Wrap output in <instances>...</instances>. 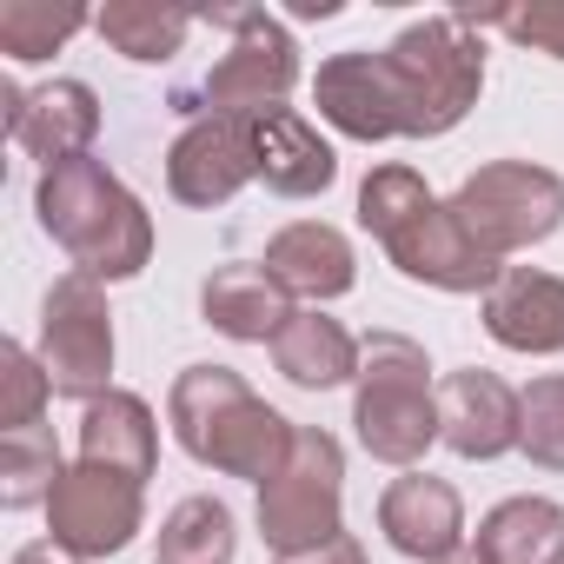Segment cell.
<instances>
[{
    "label": "cell",
    "instance_id": "cell-26",
    "mask_svg": "<svg viewBox=\"0 0 564 564\" xmlns=\"http://www.w3.org/2000/svg\"><path fill=\"white\" fill-rule=\"evenodd\" d=\"M518 445H524L538 465L564 471V379H538V386L518 399Z\"/></svg>",
    "mask_w": 564,
    "mask_h": 564
},
{
    "label": "cell",
    "instance_id": "cell-19",
    "mask_svg": "<svg viewBox=\"0 0 564 564\" xmlns=\"http://www.w3.org/2000/svg\"><path fill=\"white\" fill-rule=\"evenodd\" d=\"M478 564H564V511L551 498H511L478 524Z\"/></svg>",
    "mask_w": 564,
    "mask_h": 564
},
{
    "label": "cell",
    "instance_id": "cell-31",
    "mask_svg": "<svg viewBox=\"0 0 564 564\" xmlns=\"http://www.w3.org/2000/svg\"><path fill=\"white\" fill-rule=\"evenodd\" d=\"M471 564H478V557H471Z\"/></svg>",
    "mask_w": 564,
    "mask_h": 564
},
{
    "label": "cell",
    "instance_id": "cell-29",
    "mask_svg": "<svg viewBox=\"0 0 564 564\" xmlns=\"http://www.w3.org/2000/svg\"><path fill=\"white\" fill-rule=\"evenodd\" d=\"M279 564H366V557H359V544L339 531V538H326V544H313V551H293V557H279Z\"/></svg>",
    "mask_w": 564,
    "mask_h": 564
},
{
    "label": "cell",
    "instance_id": "cell-1",
    "mask_svg": "<svg viewBox=\"0 0 564 564\" xmlns=\"http://www.w3.org/2000/svg\"><path fill=\"white\" fill-rule=\"evenodd\" d=\"M471 14H438L399 34L386 54H339L319 67V113L352 140L445 133L485 87Z\"/></svg>",
    "mask_w": 564,
    "mask_h": 564
},
{
    "label": "cell",
    "instance_id": "cell-25",
    "mask_svg": "<svg viewBox=\"0 0 564 564\" xmlns=\"http://www.w3.org/2000/svg\"><path fill=\"white\" fill-rule=\"evenodd\" d=\"M74 28H87L80 8H47V0H8L0 8V54L8 61H47Z\"/></svg>",
    "mask_w": 564,
    "mask_h": 564
},
{
    "label": "cell",
    "instance_id": "cell-7",
    "mask_svg": "<svg viewBox=\"0 0 564 564\" xmlns=\"http://www.w3.org/2000/svg\"><path fill=\"white\" fill-rule=\"evenodd\" d=\"M259 531L279 557L339 538V445L326 432H300L293 458L259 491Z\"/></svg>",
    "mask_w": 564,
    "mask_h": 564
},
{
    "label": "cell",
    "instance_id": "cell-13",
    "mask_svg": "<svg viewBox=\"0 0 564 564\" xmlns=\"http://www.w3.org/2000/svg\"><path fill=\"white\" fill-rule=\"evenodd\" d=\"M485 326L511 352H564V279L511 265L485 300Z\"/></svg>",
    "mask_w": 564,
    "mask_h": 564
},
{
    "label": "cell",
    "instance_id": "cell-2",
    "mask_svg": "<svg viewBox=\"0 0 564 564\" xmlns=\"http://www.w3.org/2000/svg\"><path fill=\"white\" fill-rule=\"evenodd\" d=\"M359 219L392 246L399 272L432 279V286H445V293H478V286L498 279V259L458 226L452 206H438L425 193V180L412 166H379L366 180V193H359Z\"/></svg>",
    "mask_w": 564,
    "mask_h": 564
},
{
    "label": "cell",
    "instance_id": "cell-14",
    "mask_svg": "<svg viewBox=\"0 0 564 564\" xmlns=\"http://www.w3.org/2000/svg\"><path fill=\"white\" fill-rule=\"evenodd\" d=\"M246 133H252V160H259V180L272 186V193H293V199H306V193H319V186H333V147L300 120V113H286V107H259V113H246Z\"/></svg>",
    "mask_w": 564,
    "mask_h": 564
},
{
    "label": "cell",
    "instance_id": "cell-5",
    "mask_svg": "<svg viewBox=\"0 0 564 564\" xmlns=\"http://www.w3.org/2000/svg\"><path fill=\"white\" fill-rule=\"evenodd\" d=\"M425 352L399 333H372L366 339V372H359V438L372 458L386 465H412L432 438H438V399L425 379Z\"/></svg>",
    "mask_w": 564,
    "mask_h": 564
},
{
    "label": "cell",
    "instance_id": "cell-6",
    "mask_svg": "<svg viewBox=\"0 0 564 564\" xmlns=\"http://www.w3.org/2000/svg\"><path fill=\"white\" fill-rule=\"evenodd\" d=\"M452 213H458V226L491 259H505L511 246H531V239H544L557 226L564 180L544 173V166H524V160H498V166H485V173L465 180V193L452 199Z\"/></svg>",
    "mask_w": 564,
    "mask_h": 564
},
{
    "label": "cell",
    "instance_id": "cell-30",
    "mask_svg": "<svg viewBox=\"0 0 564 564\" xmlns=\"http://www.w3.org/2000/svg\"><path fill=\"white\" fill-rule=\"evenodd\" d=\"M14 564H80L67 544H54V538H41V544H28V551H14Z\"/></svg>",
    "mask_w": 564,
    "mask_h": 564
},
{
    "label": "cell",
    "instance_id": "cell-17",
    "mask_svg": "<svg viewBox=\"0 0 564 564\" xmlns=\"http://www.w3.org/2000/svg\"><path fill=\"white\" fill-rule=\"evenodd\" d=\"M206 319L232 339H279L293 326V306H286V286L265 272V265H219L206 279V293H199Z\"/></svg>",
    "mask_w": 564,
    "mask_h": 564
},
{
    "label": "cell",
    "instance_id": "cell-16",
    "mask_svg": "<svg viewBox=\"0 0 564 564\" xmlns=\"http://www.w3.org/2000/svg\"><path fill=\"white\" fill-rule=\"evenodd\" d=\"M379 524H386V538H392L405 557H432V564L452 557V544H458V531H465L458 491L438 485V478H425V471H412V478H399V485L386 491Z\"/></svg>",
    "mask_w": 564,
    "mask_h": 564
},
{
    "label": "cell",
    "instance_id": "cell-24",
    "mask_svg": "<svg viewBox=\"0 0 564 564\" xmlns=\"http://www.w3.org/2000/svg\"><path fill=\"white\" fill-rule=\"evenodd\" d=\"M160 564H232V511L219 498H186L160 531Z\"/></svg>",
    "mask_w": 564,
    "mask_h": 564
},
{
    "label": "cell",
    "instance_id": "cell-9",
    "mask_svg": "<svg viewBox=\"0 0 564 564\" xmlns=\"http://www.w3.org/2000/svg\"><path fill=\"white\" fill-rule=\"evenodd\" d=\"M219 28H232V54L213 61V74L199 80V100L219 107V113H259L272 107L279 94L293 87L300 61H293V41L272 14L259 8H232V14H213Z\"/></svg>",
    "mask_w": 564,
    "mask_h": 564
},
{
    "label": "cell",
    "instance_id": "cell-27",
    "mask_svg": "<svg viewBox=\"0 0 564 564\" xmlns=\"http://www.w3.org/2000/svg\"><path fill=\"white\" fill-rule=\"evenodd\" d=\"M47 392H54L47 366H34L21 346L0 352V438H8V432H28V425H41V399H47Z\"/></svg>",
    "mask_w": 564,
    "mask_h": 564
},
{
    "label": "cell",
    "instance_id": "cell-10",
    "mask_svg": "<svg viewBox=\"0 0 564 564\" xmlns=\"http://www.w3.org/2000/svg\"><path fill=\"white\" fill-rule=\"evenodd\" d=\"M47 518H54V544H67L74 557H107L140 531V478L107 471V465L61 471Z\"/></svg>",
    "mask_w": 564,
    "mask_h": 564
},
{
    "label": "cell",
    "instance_id": "cell-3",
    "mask_svg": "<svg viewBox=\"0 0 564 564\" xmlns=\"http://www.w3.org/2000/svg\"><path fill=\"white\" fill-rule=\"evenodd\" d=\"M173 432L199 465L239 471L272 485L293 458V425L279 419L272 405H259L232 366H186V379L173 386Z\"/></svg>",
    "mask_w": 564,
    "mask_h": 564
},
{
    "label": "cell",
    "instance_id": "cell-12",
    "mask_svg": "<svg viewBox=\"0 0 564 564\" xmlns=\"http://www.w3.org/2000/svg\"><path fill=\"white\" fill-rule=\"evenodd\" d=\"M8 133L34 160H47V173H54L67 160H87V140L100 133V100L80 80H54L41 94H14L8 87Z\"/></svg>",
    "mask_w": 564,
    "mask_h": 564
},
{
    "label": "cell",
    "instance_id": "cell-8",
    "mask_svg": "<svg viewBox=\"0 0 564 564\" xmlns=\"http://www.w3.org/2000/svg\"><path fill=\"white\" fill-rule=\"evenodd\" d=\"M41 366L54 379V392L67 399H100L107 372H113V326L107 306L94 293L87 272H67L47 293V333H41Z\"/></svg>",
    "mask_w": 564,
    "mask_h": 564
},
{
    "label": "cell",
    "instance_id": "cell-4",
    "mask_svg": "<svg viewBox=\"0 0 564 564\" xmlns=\"http://www.w3.org/2000/svg\"><path fill=\"white\" fill-rule=\"evenodd\" d=\"M41 226L80 259L87 279H127L147 265L153 246L140 199L100 160H67L41 180Z\"/></svg>",
    "mask_w": 564,
    "mask_h": 564
},
{
    "label": "cell",
    "instance_id": "cell-21",
    "mask_svg": "<svg viewBox=\"0 0 564 564\" xmlns=\"http://www.w3.org/2000/svg\"><path fill=\"white\" fill-rule=\"evenodd\" d=\"M272 359H279V372H286L293 386L326 392V386L352 379L359 346L346 339V326H333V319H319V313H293V326L272 339Z\"/></svg>",
    "mask_w": 564,
    "mask_h": 564
},
{
    "label": "cell",
    "instance_id": "cell-20",
    "mask_svg": "<svg viewBox=\"0 0 564 564\" xmlns=\"http://www.w3.org/2000/svg\"><path fill=\"white\" fill-rule=\"evenodd\" d=\"M80 465H107V471H127V478L153 471V419H147V405L133 392H107V399L87 405Z\"/></svg>",
    "mask_w": 564,
    "mask_h": 564
},
{
    "label": "cell",
    "instance_id": "cell-28",
    "mask_svg": "<svg viewBox=\"0 0 564 564\" xmlns=\"http://www.w3.org/2000/svg\"><path fill=\"white\" fill-rule=\"evenodd\" d=\"M491 21L505 34H518V41H531V47L564 61V8H524V14H491Z\"/></svg>",
    "mask_w": 564,
    "mask_h": 564
},
{
    "label": "cell",
    "instance_id": "cell-15",
    "mask_svg": "<svg viewBox=\"0 0 564 564\" xmlns=\"http://www.w3.org/2000/svg\"><path fill=\"white\" fill-rule=\"evenodd\" d=\"M438 432L465 458H498L505 445H518V399L491 372H452L438 386Z\"/></svg>",
    "mask_w": 564,
    "mask_h": 564
},
{
    "label": "cell",
    "instance_id": "cell-23",
    "mask_svg": "<svg viewBox=\"0 0 564 564\" xmlns=\"http://www.w3.org/2000/svg\"><path fill=\"white\" fill-rule=\"evenodd\" d=\"M193 21H199V14H180V8H140V0H113L94 28H100L127 61H166V54H180V41L193 34Z\"/></svg>",
    "mask_w": 564,
    "mask_h": 564
},
{
    "label": "cell",
    "instance_id": "cell-11",
    "mask_svg": "<svg viewBox=\"0 0 564 564\" xmlns=\"http://www.w3.org/2000/svg\"><path fill=\"white\" fill-rule=\"evenodd\" d=\"M252 173H259V160H252L246 113L193 120V127L173 140V160H166V180H173V193H180L186 206H219V199H232Z\"/></svg>",
    "mask_w": 564,
    "mask_h": 564
},
{
    "label": "cell",
    "instance_id": "cell-22",
    "mask_svg": "<svg viewBox=\"0 0 564 564\" xmlns=\"http://www.w3.org/2000/svg\"><path fill=\"white\" fill-rule=\"evenodd\" d=\"M54 485H61V452H54L47 425H28V432L0 438V505L28 511V505L54 498Z\"/></svg>",
    "mask_w": 564,
    "mask_h": 564
},
{
    "label": "cell",
    "instance_id": "cell-18",
    "mask_svg": "<svg viewBox=\"0 0 564 564\" xmlns=\"http://www.w3.org/2000/svg\"><path fill=\"white\" fill-rule=\"evenodd\" d=\"M265 272H272L286 293L333 300V293H346V286H352V246H346L333 226H319V219H300V226H286V232L272 239V252H265Z\"/></svg>",
    "mask_w": 564,
    "mask_h": 564
}]
</instances>
